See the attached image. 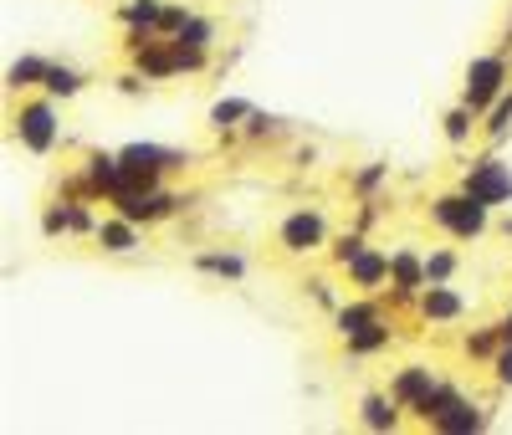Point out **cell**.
<instances>
[{
    "mask_svg": "<svg viewBox=\"0 0 512 435\" xmlns=\"http://www.w3.org/2000/svg\"><path fill=\"white\" fill-rule=\"evenodd\" d=\"M47 57H21L16 67H11V87H21V93H26V87H41V77H47Z\"/></svg>",
    "mask_w": 512,
    "mask_h": 435,
    "instance_id": "15",
    "label": "cell"
},
{
    "mask_svg": "<svg viewBox=\"0 0 512 435\" xmlns=\"http://www.w3.org/2000/svg\"><path fill=\"white\" fill-rule=\"evenodd\" d=\"M180 41H185V47H205V52H210V41H216V26L200 21V16H190L185 31H180Z\"/></svg>",
    "mask_w": 512,
    "mask_h": 435,
    "instance_id": "20",
    "label": "cell"
},
{
    "mask_svg": "<svg viewBox=\"0 0 512 435\" xmlns=\"http://www.w3.org/2000/svg\"><path fill=\"white\" fill-rule=\"evenodd\" d=\"M502 93H507V57H502V52L472 57V67H466V87H461V103L482 118Z\"/></svg>",
    "mask_w": 512,
    "mask_h": 435,
    "instance_id": "2",
    "label": "cell"
},
{
    "mask_svg": "<svg viewBox=\"0 0 512 435\" xmlns=\"http://www.w3.org/2000/svg\"><path fill=\"white\" fill-rule=\"evenodd\" d=\"M487 200H477L472 190H456V195H441V200H431V221L446 231V236H456V241H472V236H482L487 231Z\"/></svg>",
    "mask_w": 512,
    "mask_h": 435,
    "instance_id": "1",
    "label": "cell"
},
{
    "mask_svg": "<svg viewBox=\"0 0 512 435\" xmlns=\"http://www.w3.org/2000/svg\"><path fill=\"white\" fill-rule=\"evenodd\" d=\"M359 420H364L369 430H395V425H400V400H395V395H364Z\"/></svg>",
    "mask_w": 512,
    "mask_h": 435,
    "instance_id": "11",
    "label": "cell"
},
{
    "mask_svg": "<svg viewBox=\"0 0 512 435\" xmlns=\"http://www.w3.org/2000/svg\"><path fill=\"white\" fill-rule=\"evenodd\" d=\"M492 364H497V384H512V343H502V348H497Z\"/></svg>",
    "mask_w": 512,
    "mask_h": 435,
    "instance_id": "24",
    "label": "cell"
},
{
    "mask_svg": "<svg viewBox=\"0 0 512 435\" xmlns=\"http://www.w3.org/2000/svg\"><path fill=\"white\" fill-rule=\"evenodd\" d=\"M200 272H216V277H231V282H241L246 277V261L241 256H231V251H205L200 261H195Z\"/></svg>",
    "mask_w": 512,
    "mask_h": 435,
    "instance_id": "14",
    "label": "cell"
},
{
    "mask_svg": "<svg viewBox=\"0 0 512 435\" xmlns=\"http://www.w3.org/2000/svg\"><path fill=\"white\" fill-rule=\"evenodd\" d=\"M497 333H502V343H512V313H507V318L497 323Z\"/></svg>",
    "mask_w": 512,
    "mask_h": 435,
    "instance_id": "27",
    "label": "cell"
},
{
    "mask_svg": "<svg viewBox=\"0 0 512 435\" xmlns=\"http://www.w3.org/2000/svg\"><path fill=\"white\" fill-rule=\"evenodd\" d=\"M272 128H277V118H267V113H251L246 118V134H272Z\"/></svg>",
    "mask_w": 512,
    "mask_h": 435,
    "instance_id": "25",
    "label": "cell"
},
{
    "mask_svg": "<svg viewBox=\"0 0 512 435\" xmlns=\"http://www.w3.org/2000/svg\"><path fill=\"white\" fill-rule=\"evenodd\" d=\"M436 384H441V379H436L431 369H425V364H405V369L395 374V384H390V395H395L405 410H415V415H420V405L436 395Z\"/></svg>",
    "mask_w": 512,
    "mask_h": 435,
    "instance_id": "6",
    "label": "cell"
},
{
    "mask_svg": "<svg viewBox=\"0 0 512 435\" xmlns=\"http://www.w3.org/2000/svg\"><path fill=\"white\" fill-rule=\"evenodd\" d=\"M256 108L251 103H241V98H221L216 108H210V128H236L241 118H251Z\"/></svg>",
    "mask_w": 512,
    "mask_h": 435,
    "instance_id": "16",
    "label": "cell"
},
{
    "mask_svg": "<svg viewBox=\"0 0 512 435\" xmlns=\"http://www.w3.org/2000/svg\"><path fill=\"white\" fill-rule=\"evenodd\" d=\"M93 236H98V246H103V251L123 256V251H134V246H139V221H128V215H118V210H113L108 221H98V231H93Z\"/></svg>",
    "mask_w": 512,
    "mask_h": 435,
    "instance_id": "10",
    "label": "cell"
},
{
    "mask_svg": "<svg viewBox=\"0 0 512 435\" xmlns=\"http://www.w3.org/2000/svg\"><path fill=\"white\" fill-rule=\"evenodd\" d=\"M461 292H451L446 282H425V292H420V313L431 318V323H451V318H461Z\"/></svg>",
    "mask_w": 512,
    "mask_h": 435,
    "instance_id": "9",
    "label": "cell"
},
{
    "mask_svg": "<svg viewBox=\"0 0 512 435\" xmlns=\"http://www.w3.org/2000/svg\"><path fill=\"white\" fill-rule=\"evenodd\" d=\"M364 246H369V241H364L359 231H349V236H338V241H333V267H349V261H354V256H359Z\"/></svg>",
    "mask_w": 512,
    "mask_h": 435,
    "instance_id": "22",
    "label": "cell"
},
{
    "mask_svg": "<svg viewBox=\"0 0 512 435\" xmlns=\"http://www.w3.org/2000/svg\"><path fill=\"white\" fill-rule=\"evenodd\" d=\"M185 21H190V11H185V6H164L159 31H164V36H180V31H185Z\"/></svg>",
    "mask_w": 512,
    "mask_h": 435,
    "instance_id": "23",
    "label": "cell"
},
{
    "mask_svg": "<svg viewBox=\"0 0 512 435\" xmlns=\"http://www.w3.org/2000/svg\"><path fill=\"white\" fill-rule=\"evenodd\" d=\"M390 287H395L400 302H410V297L425 287V256H415V251H395V256H390Z\"/></svg>",
    "mask_w": 512,
    "mask_h": 435,
    "instance_id": "8",
    "label": "cell"
},
{
    "mask_svg": "<svg viewBox=\"0 0 512 435\" xmlns=\"http://www.w3.org/2000/svg\"><path fill=\"white\" fill-rule=\"evenodd\" d=\"M472 128H477V113L466 108V103L446 113V139H451V144H466V139H472Z\"/></svg>",
    "mask_w": 512,
    "mask_h": 435,
    "instance_id": "17",
    "label": "cell"
},
{
    "mask_svg": "<svg viewBox=\"0 0 512 435\" xmlns=\"http://www.w3.org/2000/svg\"><path fill=\"white\" fill-rule=\"evenodd\" d=\"M461 190H472L477 200H487V205H507L512 200V169L502 164V159H477L472 169H466V180H461Z\"/></svg>",
    "mask_w": 512,
    "mask_h": 435,
    "instance_id": "5",
    "label": "cell"
},
{
    "mask_svg": "<svg viewBox=\"0 0 512 435\" xmlns=\"http://www.w3.org/2000/svg\"><path fill=\"white\" fill-rule=\"evenodd\" d=\"M11 123H16L21 149H31V154H47L57 144V108H52V98H21Z\"/></svg>",
    "mask_w": 512,
    "mask_h": 435,
    "instance_id": "3",
    "label": "cell"
},
{
    "mask_svg": "<svg viewBox=\"0 0 512 435\" xmlns=\"http://www.w3.org/2000/svg\"><path fill=\"white\" fill-rule=\"evenodd\" d=\"M507 128H512V93H502V98L487 108V139L497 144V139L507 134Z\"/></svg>",
    "mask_w": 512,
    "mask_h": 435,
    "instance_id": "19",
    "label": "cell"
},
{
    "mask_svg": "<svg viewBox=\"0 0 512 435\" xmlns=\"http://www.w3.org/2000/svg\"><path fill=\"white\" fill-rule=\"evenodd\" d=\"M456 272V251H431L425 256V282H446Z\"/></svg>",
    "mask_w": 512,
    "mask_h": 435,
    "instance_id": "21",
    "label": "cell"
},
{
    "mask_svg": "<svg viewBox=\"0 0 512 435\" xmlns=\"http://www.w3.org/2000/svg\"><path fill=\"white\" fill-rule=\"evenodd\" d=\"M384 180V164H369L364 174H359V190H369V185H379Z\"/></svg>",
    "mask_w": 512,
    "mask_h": 435,
    "instance_id": "26",
    "label": "cell"
},
{
    "mask_svg": "<svg viewBox=\"0 0 512 435\" xmlns=\"http://www.w3.org/2000/svg\"><path fill=\"white\" fill-rule=\"evenodd\" d=\"M41 93H47V98H77V93H82V72H77V67L52 62V67H47V77H41Z\"/></svg>",
    "mask_w": 512,
    "mask_h": 435,
    "instance_id": "13",
    "label": "cell"
},
{
    "mask_svg": "<svg viewBox=\"0 0 512 435\" xmlns=\"http://www.w3.org/2000/svg\"><path fill=\"white\" fill-rule=\"evenodd\" d=\"M277 241H282V251H292V256L323 251V246H328V221H323L318 210H292L287 221H282V231H277Z\"/></svg>",
    "mask_w": 512,
    "mask_h": 435,
    "instance_id": "4",
    "label": "cell"
},
{
    "mask_svg": "<svg viewBox=\"0 0 512 435\" xmlns=\"http://www.w3.org/2000/svg\"><path fill=\"white\" fill-rule=\"evenodd\" d=\"M395 333H390V323H374V328H364V333H354L349 338V354H374V348H384Z\"/></svg>",
    "mask_w": 512,
    "mask_h": 435,
    "instance_id": "18",
    "label": "cell"
},
{
    "mask_svg": "<svg viewBox=\"0 0 512 435\" xmlns=\"http://www.w3.org/2000/svg\"><path fill=\"white\" fill-rule=\"evenodd\" d=\"M333 323H338V333H344V338H354V333H364V328H374L384 318H379L374 302H344V308L333 313Z\"/></svg>",
    "mask_w": 512,
    "mask_h": 435,
    "instance_id": "12",
    "label": "cell"
},
{
    "mask_svg": "<svg viewBox=\"0 0 512 435\" xmlns=\"http://www.w3.org/2000/svg\"><path fill=\"white\" fill-rule=\"evenodd\" d=\"M344 272H349V287H359V292L369 297V292H379L384 282H390V251H379V246H364V251H359V256L349 261Z\"/></svg>",
    "mask_w": 512,
    "mask_h": 435,
    "instance_id": "7",
    "label": "cell"
}]
</instances>
